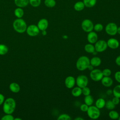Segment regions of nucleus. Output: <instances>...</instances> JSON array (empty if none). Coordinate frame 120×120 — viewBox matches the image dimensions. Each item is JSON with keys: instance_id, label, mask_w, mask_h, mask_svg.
I'll use <instances>...</instances> for the list:
<instances>
[{"instance_id": "obj_1", "label": "nucleus", "mask_w": 120, "mask_h": 120, "mask_svg": "<svg viewBox=\"0 0 120 120\" xmlns=\"http://www.w3.org/2000/svg\"><path fill=\"white\" fill-rule=\"evenodd\" d=\"M3 104V110L5 114H12L16 107L15 101L12 98L6 99Z\"/></svg>"}, {"instance_id": "obj_2", "label": "nucleus", "mask_w": 120, "mask_h": 120, "mask_svg": "<svg viewBox=\"0 0 120 120\" xmlns=\"http://www.w3.org/2000/svg\"><path fill=\"white\" fill-rule=\"evenodd\" d=\"M13 26L14 30L20 33L25 32L27 28L26 22L22 18L15 19L13 22Z\"/></svg>"}, {"instance_id": "obj_3", "label": "nucleus", "mask_w": 120, "mask_h": 120, "mask_svg": "<svg viewBox=\"0 0 120 120\" xmlns=\"http://www.w3.org/2000/svg\"><path fill=\"white\" fill-rule=\"evenodd\" d=\"M90 64V60L86 56H80L76 62V68L79 71H83L88 68Z\"/></svg>"}, {"instance_id": "obj_4", "label": "nucleus", "mask_w": 120, "mask_h": 120, "mask_svg": "<svg viewBox=\"0 0 120 120\" xmlns=\"http://www.w3.org/2000/svg\"><path fill=\"white\" fill-rule=\"evenodd\" d=\"M86 112L88 117L92 120L98 119L100 115L99 109L97 108L96 106L92 105L89 106Z\"/></svg>"}, {"instance_id": "obj_5", "label": "nucleus", "mask_w": 120, "mask_h": 120, "mask_svg": "<svg viewBox=\"0 0 120 120\" xmlns=\"http://www.w3.org/2000/svg\"><path fill=\"white\" fill-rule=\"evenodd\" d=\"M118 26L117 24L113 22H109L105 27L106 33L110 36H114L117 33Z\"/></svg>"}, {"instance_id": "obj_6", "label": "nucleus", "mask_w": 120, "mask_h": 120, "mask_svg": "<svg viewBox=\"0 0 120 120\" xmlns=\"http://www.w3.org/2000/svg\"><path fill=\"white\" fill-rule=\"evenodd\" d=\"M93 27L94 24L89 19H85L83 20L81 23L82 29L86 32L88 33L92 31L93 30Z\"/></svg>"}, {"instance_id": "obj_7", "label": "nucleus", "mask_w": 120, "mask_h": 120, "mask_svg": "<svg viewBox=\"0 0 120 120\" xmlns=\"http://www.w3.org/2000/svg\"><path fill=\"white\" fill-rule=\"evenodd\" d=\"M90 76L91 80L95 82L101 81L103 77L102 71L99 69H93L90 73Z\"/></svg>"}, {"instance_id": "obj_8", "label": "nucleus", "mask_w": 120, "mask_h": 120, "mask_svg": "<svg viewBox=\"0 0 120 120\" xmlns=\"http://www.w3.org/2000/svg\"><path fill=\"white\" fill-rule=\"evenodd\" d=\"M95 51L97 52H102L106 50L108 46L107 42L104 40H98L94 45Z\"/></svg>"}, {"instance_id": "obj_9", "label": "nucleus", "mask_w": 120, "mask_h": 120, "mask_svg": "<svg viewBox=\"0 0 120 120\" xmlns=\"http://www.w3.org/2000/svg\"><path fill=\"white\" fill-rule=\"evenodd\" d=\"M88 79L87 77L84 75H78L75 79V83L77 86L82 88L87 86L88 84Z\"/></svg>"}, {"instance_id": "obj_10", "label": "nucleus", "mask_w": 120, "mask_h": 120, "mask_svg": "<svg viewBox=\"0 0 120 120\" xmlns=\"http://www.w3.org/2000/svg\"><path fill=\"white\" fill-rule=\"evenodd\" d=\"M26 31L29 36L31 37H35L38 35L40 30L37 25L35 24H31L27 26Z\"/></svg>"}, {"instance_id": "obj_11", "label": "nucleus", "mask_w": 120, "mask_h": 120, "mask_svg": "<svg viewBox=\"0 0 120 120\" xmlns=\"http://www.w3.org/2000/svg\"><path fill=\"white\" fill-rule=\"evenodd\" d=\"M65 85L68 89H72L75 84V79L72 76H68L65 79Z\"/></svg>"}, {"instance_id": "obj_12", "label": "nucleus", "mask_w": 120, "mask_h": 120, "mask_svg": "<svg viewBox=\"0 0 120 120\" xmlns=\"http://www.w3.org/2000/svg\"><path fill=\"white\" fill-rule=\"evenodd\" d=\"M107 42V45L108 47L112 49H116L119 46L120 43L119 41L114 38H109Z\"/></svg>"}, {"instance_id": "obj_13", "label": "nucleus", "mask_w": 120, "mask_h": 120, "mask_svg": "<svg viewBox=\"0 0 120 120\" xmlns=\"http://www.w3.org/2000/svg\"><path fill=\"white\" fill-rule=\"evenodd\" d=\"M87 39L89 43L95 44L98 39V36L97 34L95 32L91 31L88 32L87 36Z\"/></svg>"}, {"instance_id": "obj_14", "label": "nucleus", "mask_w": 120, "mask_h": 120, "mask_svg": "<svg viewBox=\"0 0 120 120\" xmlns=\"http://www.w3.org/2000/svg\"><path fill=\"white\" fill-rule=\"evenodd\" d=\"M48 21L46 19L42 18L39 20L37 26L40 30H46L48 26Z\"/></svg>"}, {"instance_id": "obj_15", "label": "nucleus", "mask_w": 120, "mask_h": 120, "mask_svg": "<svg viewBox=\"0 0 120 120\" xmlns=\"http://www.w3.org/2000/svg\"><path fill=\"white\" fill-rule=\"evenodd\" d=\"M101 82L102 84L105 87H110L113 84V80L110 76H103Z\"/></svg>"}, {"instance_id": "obj_16", "label": "nucleus", "mask_w": 120, "mask_h": 120, "mask_svg": "<svg viewBox=\"0 0 120 120\" xmlns=\"http://www.w3.org/2000/svg\"><path fill=\"white\" fill-rule=\"evenodd\" d=\"M14 2L17 7L23 8L28 6L29 0H14Z\"/></svg>"}, {"instance_id": "obj_17", "label": "nucleus", "mask_w": 120, "mask_h": 120, "mask_svg": "<svg viewBox=\"0 0 120 120\" xmlns=\"http://www.w3.org/2000/svg\"><path fill=\"white\" fill-rule=\"evenodd\" d=\"M9 90L13 93H18L20 90V85L16 82H12L9 86Z\"/></svg>"}, {"instance_id": "obj_18", "label": "nucleus", "mask_w": 120, "mask_h": 120, "mask_svg": "<svg viewBox=\"0 0 120 120\" xmlns=\"http://www.w3.org/2000/svg\"><path fill=\"white\" fill-rule=\"evenodd\" d=\"M85 7L82 1H77L74 5V8L76 11H81L84 9Z\"/></svg>"}, {"instance_id": "obj_19", "label": "nucleus", "mask_w": 120, "mask_h": 120, "mask_svg": "<svg viewBox=\"0 0 120 120\" xmlns=\"http://www.w3.org/2000/svg\"><path fill=\"white\" fill-rule=\"evenodd\" d=\"M101 63V60L98 57L94 56L90 60V64L93 67H98L100 65Z\"/></svg>"}, {"instance_id": "obj_20", "label": "nucleus", "mask_w": 120, "mask_h": 120, "mask_svg": "<svg viewBox=\"0 0 120 120\" xmlns=\"http://www.w3.org/2000/svg\"><path fill=\"white\" fill-rule=\"evenodd\" d=\"M71 94L75 97H79L82 93V88L77 86V87H73L71 90Z\"/></svg>"}, {"instance_id": "obj_21", "label": "nucleus", "mask_w": 120, "mask_h": 120, "mask_svg": "<svg viewBox=\"0 0 120 120\" xmlns=\"http://www.w3.org/2000/svg\"><path fill=\"white\" fill-rule=\"evenodd\" d=\"M105 102L106 101L104 98H99L96 101L95 106L99 109H102L105 107Z\"/></svg>"}, {"instance_id": "obj_22", "label": "nucleus", "mask_w": 120, "mask_h": 120, "mask_svg": "<svg viewBox=\"0 0 120 120\" xmlns=\"http://www.w3.org/2000/svg\"><path fill=\"white\" fill-rule=\"evenodd\" d=\"M85 7L91 8L94 7L97 3V0H82Z\"/></svg>"}, {"instance_id": "obj_23", "label": "nucleus", "mask_w": 120, "mask_h": 120, "mask_svg": "<svg viewBox=\"0 0 120 120\" xmlns=\"http://www.w3.org/2000/svg\"><path fill=\"white\" fill-rule=\"evenodd\" d=\"M84 50L88 53H93L95 51L94 45L91 43L86 44L84 46Z\"/></svg>"}, {"instance_id": "obj_24", "label": "nucleus", "mask_w": 120, "mask_h": 120, "mask_svg": "<svg viewBox=\"0 0 120 120\" xmlns=\"http://www.w3.org/2000/svg\"><path fill=\"white\" fill-rule=\"evenodd\" d=\"M14 14L17 18H21L23 16L24 11L22 8L17 7L14 10Z\"/></svg>"}, {"instance_id": "obj_25", "label": "nucleus", "mask_w": 120, "mask_h": 120, "mask_svg": "<svg viewBox=\"0 0 120 120\" xmlns=\"http://www.w3.org/2000/svg\"><path fill=\"white\" fill-rule=\"evenodd\" d=\"M84 103L88 105L89 106L92 105L94 102V99L92 96L90 95H89L87 96H85L84 98Z\"/></svg>"}, {"instance_id": "obj_26", "label": "nucleus", "mask_w": 120, "mask_h": 120, "mask_svg": "<svg viewBox=\"0 0 120 120\" xmlns=\"http://www.w3.org/2000/svg\"><path fill=\"white\" fill-rule=\"evenodd\" d=\"M112 93L114 97L120 98V84L117 85L113 88L112 90Z\"/></svg>"}, {"instance_id": "obj_27", "label": "nucleus", "mask_w": 120, "mask_h": 120, "mask_svg": "<svg viewBox=\"0 0 120 120\" xmlns=\"http://www.w3.org/2000/svg\"><path fill=\"white\" fill-rule=\"evenodd\" d=\"M44 4L46 7L52 8L55 6L56 4V2L55 0H45Z\"/></svg>"}, {"instance_id": "obj_28", "label": "nucleus", "mask_w": 120, "mask_h": 120, "mask_svg": "<svg viewBox=\"0 0 120 120\" xmlns=\"http://www.w3.org/2000/svg\"><path fill=\"white\" fill-rule=\"evenodd\" d=\"M108 116L109 118H111V119L116 120L118 119L120 115L117 111L113 110H112L109 112Z\"/></svg>"}, {"instance_id": "obj_29", "label": "nucleus", "mask_w": 120, "mask_h": 120, "mask_svg": "<svg viewBox=\"0 0 120 120\" xmlns=\"http://www.w3.org/2000/svg\"><path fill=\"white\" fill-rule=\"evenodd\" d=\"M105 108L108 110H112L114 109V108L115 107V105L113 104L112 100H109L105 102Z\"/></svg>"}, {"instance_id": "obj_30", "label": "nucleus", "mask_w": 120, "mask_h": 120, "mask_svg": "<svg viewBox=\"0 0 120 120\" xmlns=\"http://www.w3.org/2000/svg\"><path fill=\"white\" fill-rule=\"evenodd\" d=\"M8 51V46L4 44H0V55H3L6 54Z\"/></svg>"}, {"instance_id": "obj_31", "label": "nucleus", "mask_w": 120, "mask_h": 120, "mask_svg": "<svg viewBox=\"0 0 120 120\" xmlns=\"http://www.w3.org/2000/svg\"><path fill=\"white\" fill-rule=\"evenodd\" d=\"M41 0H29V3L33 7H38L40 6Z\"/></svg>"}, {"instance_id": "obj_32", "label": "nucleus", "mask_w": 120, "mask_h": 120, "mask_svg": "<svg viewBox=\"0 0 120 120\" xmlns=\"http://www.w3.org/2000/svg\"><path fill=\"white\" fill-rule=\"evenodd\" d=\"M57 120H71V118L68 114L66 113H63L60 114L59 116V117L57 118Z\"/></svg>"}, {"instance_id": "obj_33", "label": "nucleus", "mask_w": 120, "mask_h": 120, "mask_svg": "<svg viewBox=\"0 0 120 120\" xmlns=\"http://www.w3.org/2000/svg\"><path fill=\"white\" fill-rule=\"evenodd\" d=\"M103 25L100 23H98L95 25H94L93 27V30L96 32L101 31L103 30Z\"/></svg>"}, {"instance_id": "obj_34", "label": "nucleus", "mask_w": 120, "mask_h": 120, "mask_svg": "<svg viewBox=\"0 0 120 120\" xmlns=\"http://www.w3.org/2000/svg\"><path fill=\"white\" fill-rule=\"evenodd\" d=\"M82 93L85 96L90 95V90L89 87H87V86H85V87L82 88Z\"/></svg>"}, {"instance_id": "obj_35", "label": "nucleus", "mask_w": 120, "mask_h": 120, "mask_svg": "<svg viewBox=\"0 0 120 120\" xmlns=\"http://www.w3.org/2000/svg\"><path fill=\"white\" fill-rule=\"evenodd\" d=\"M1 120H14V117L12 114H6L3 116L1 119Z\"/></svg>"}, {"instance_id": "obj_36", "label": "nucleus", "mask_w": 120, "mask_h": 120, "mask_svg": "<svg viewBox=\"0 0 120 120\" xmlns=\"http://www.w3.org/2000/svg\"><path fill=\"white\" fill-rule=\"evenodd\" d=\"M102 71L103 76H110L112 74L111 70L107 68H105Z\"/></svg>"}, {"instance_id": "obj_37", "label": "nucleus", "mask_w": 120, "mask_h": 120, "mask_svg": "<svg viewBox=\"0 0 120 120\" xmlns=\"http://www.w3.org/2000/svg\"><path fill=\"white\" fill-rule=\"evenodd\" d=\"M88 107H89V106L84 103V104H82L81 105L80 108V110L82 112H86L88 109Z\"/></svg>"}, {"instance_id": "obj_38", "label": "nucleus", "mask_w": 120, "mask_h": 120, "mask_svg": "<svg viewBox=\"0 0 120 120\" xmlns=\"http://www.w3.org/2000/svg\"><path fill=\"white\" fill-rule=\"evenodd\" d=\"M114 78L117 82L120 83V71L115 72L114 74Z\"/></svg>"}, {"instance_id": "obj_39", "label": "nucleus", "mask_w": 120, "mask_h": 120, "mask_svg": "<svg viewBox=\"0 0 120 120\" xmlns=\"http://www.w3.org/2000/svg\"><path fill=\"white\" fill-rule=\"evenodd\" d=\"M112 102L113 103V104L116 105H117L119 104L120 103V98H118L117 97H114L112 100Z\"/></svg>"}, {"instance_id": "obj_40", "label": "nucleus", "mask_w": 120, "mask_h": 120, "mask_svg": "<svg viewBox=\"0 0 120 120\" xmlns=\"http://www.w3.org/2000/svg\"><path fill=\"white\" fill-rule=\"evenodd\" d=\"M4 101H5L4 96L3 94L0 93V105L3 104Z\"/></svg>"}, {"instance_id": "obj_41", "label": "nucleus", "mask_w": 120, "mask_h": 120, "mask_svg": "<svg viewBox=\"0 0 120 120\" xmlns=\"http://www.w3.org/2000/svg\"><path fill=\"white\" fill-rule=\"evenodd\" d=\"M115 63L118 66H120V55H119L116 57L115 59Z\"/></svg>"}, {"instance_id": "obj_42", "label": "nucleus", "mask_w": 120, "mask_h": 120, "mask_svg": "<svg viewBox=\"0 0 120 120\" xmlns=\"http://www.w3.org/2000/svg\"><path fill=\"white\" fill-rule=\"evenodd\" d=\"M93 66H92L91 65H90H90L88 66V68L87 69H89L90 71H91L92 70H93Z\"/></svg>"}, {"instance_id": "obj_43", "label": "nucleus", "mask_w": 120, "mask_h": 120, "mask_svg": "<svg viewBox=\"0 0 120 120\" xmlns=\"http://www.w3.org/2000/svg\"><path fill=\"white\" fill-rule=\"evenodd\" d=\"M75 120H83L84 119L82 118V117H76L75 119Z\"/></svg>"}, {"instance_id": "obj_44", "label": "nucleus", "mask_w": 120, "mask_h": 120, "mask_svg": "<svg viewBox=\"0 0 120 120\" xmlns=\"http://www.w3.org/2000/svg\"><path fill=\"white\" fill-rule=\"evenodd\" d=\"M42 35L45 36V35H46V31L45 30H42Z\"/></svg>"}, {"instance_id": "obj_45", "label": "nucleus", "mask_w": 120, "mask_h": 120, "mask_svg": "<svg viewBox=\"0 0 120 120\" xmlns=\"http://www.w3.org/2000/svg\"><path fill=\"white\" fill-rule=\"evenodd\" d=\"M117 33H118L119 35H120V26H119V27H118V29H117Z\"/></svg>"}, {"instance_id": "obj_46", "label": "nucleus", "mask_w": 120, "mask_h": 120, "mask_svg": "<svg viewBox=\"0 0 120 120\" xmlns=\"http://www.w3.org/2000/svg\"><path fill=\"white\" fill-rule=\"evenodd\" d=\"M14 120H22V119L21 118H14Z\"/></svg>"}, {"instance_id": "obj_47", "label": "nucleus", "mask_w": 120, "mask_h": 120, "mask_svg": "<svg viewBox=\"0 0 120 120\" xmlns=\"http://www.w3.org/2000/svg\"><path fill=\"white\" fill-rule=\"evenodd\" d=\"M118 119L119 120H120V116H119V118H118Z\"/></svg>"}]
</instances>
